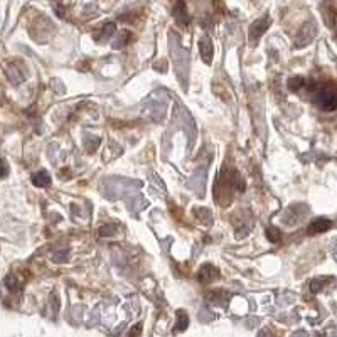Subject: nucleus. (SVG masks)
Segmentation results:
<instances>
[{
  "label": "nucleus",
  "instance_id": "f257e3e1",
  "mask_svg": "<svg viewBox=\"0 0 337 337\" xmlns=\"http://www.w3.org/2000/svg\"><path fill=\"white\" fill-rule=\"evenodd\" d=\"M312 91H314L315 103L321 106L322 110H326V112H332V110H336L337 95H336L334 84L327 83V84H324V86L312 84Z\"/></svg>",
  "mask_w": 337,
  "mask_h": 337
},
{
  "label": "nucleus",
  "instance_id": "f03ea898",
  "mask_svg": "<svg viewBox=\"0 0 337 337\" xmlns=\"http://www.w3.org/2000/svg\"><path fill=\"white\" fill-rule=\"evenodd\" d=\"M317 34V27H315L314 22H307L300 27V31L297 34V39H295V46L297 48H304V46L309 44L310 41L315 37Z\"/></svg>",
  "mask_w": 337,
  "mask_h": 337
},
{
  "label": "nucleus",
  "instance_id": "7ed1b4c3",
  "mask_svg": "<svg viewBox=\"0 0 337 337\" xmlns=\"http://www.w3.org/2000/svg\"><path fill=\"white\" fill-rule=\"evenodd\" d=\"M271 24V19L270 15H263L262 19H258L257 22H253L250 29V39H251V44H255V42H258L260 37L263 36V34L267 32V29L270 27Z\"/></svg>",
  "mask_w": 337,
  "mask_h": 337
},
{
  "label": "nucleus",
  "instance_id": "20e7f679",
  "mask_svg": "<svg viewBox=\"0 0 337 337\" xmlns=\"http://www.w3.org/2000/svg\"><path fill=\"white\" fill-rule=\"evenodd\" d=\"M332 228V221L326 219V217H317L312 223L309 224V233L310 234H319V233H326Z\"/></svg>",
  "mask_w": 337,
  "mask_h": 337
},
{
  "label": "nucleus",
  "instance_id": "39448f33",
  "mask_svg": "<svg viewBox=\"0 0 337 337\" xmlns=\"http://www.w3.org/2000/svg\"><path fill=\"white\" fill-rule=\"evenodd\" d=\"M199 49H201V58L206 65H211L212 61V42L207 36H202L199 41Z\"/></svg>",
  "mask_w": 337,
  "mask_h": 337
},
{
  "label": "nucleus",
  "instance_id": "423d86ee",
  "mask_svg": "<svg viewBox=\"0 0 337 337\" xmlns=\"http://www.w3.org/2000/svg\"><path fill=\"white\" fill-rule=\"evenodd\" d=\"M174 17H176V22L182 27H186L189 24V14L186 10V3L184 2H179L176 7H174Z\"/></svg>",
  "mask_w": 337,
  "mask_h": 337
},
{
  "label": "nucleus",
  "instance_id": "0eeeda50",
  "mask_svg": "<svg viewBox=\"0 0 337 337\" xmlns=\"http://www.w3.org/2000/svg\"><path fill=\"white\" fill-rule=\"evenodd\" d=\"M32 182H34V186H37V187H46L51 184V176L46 172V170H41V172H37L32 176Z\"/></svg>",
  "mask_w": 337,
  "mask_h": 337
},
{
  "label": "nucleus",
  "instance_id": "6e6552de",
  "mask_svg": "<svg viewBox=\"0 0 337 337\" xmlns=\"http://www.w3.org/2000/svg\"><path fill=\"white\" fill-rule=\"evenodd\" d=\"M201 280L204 281H207L209 278H214V276H217V270L214 267H211V265H206L204 268H201Z\"/></svg>",
  "mask_w": 337,
  "mask_h": 337
},
{
  "label": "nucleus",
  "instance_id": "1a4fd4ad",
  "mask_svg": "<svg viewBox=\"0 0 337 337\" xmlns=\"http://www.w3.org/2000/svg\"><path fill=\"white\" fill-rule=\"evenodd\" d=\"M305 84V81L302 76H293V78H290L288 79V89L290 91H298L302 86Z\"/></svg>",
  "mask_w": 337,
  "mask_h": 337
},
{
  "label": "nucleus",
  "instance_id": "9d476101",
  "mask_svg": "<svg viewBox=\"0 0 337 337\" xmlns=\"http://www.w3.org/2000/svg\"><path fill=\"white\" fill-rule=\"evenodd\" d=\"M267 236L270 238V241H273V243H278L280 241V231L276 228H268Z\"/></svg>",
  "mask_w": 337,
  "mask_h": 337
},
{
  "label": "nucleus",
  "instance_id": "9b49d317",
  "mask_svg": "<svg viewBox=\"0 0 337 337\" xmlns=\"http://www.w3.org/2000/svg\"><path fill=\"white\" fill-rule=\"evenodd\" d=\"M7 287L10 290H19V285H17V280L14 278V276H8L7 278Z\"/></svg>",
  "mask_w": 337,
  "mask_h": 337
},
{
  "label": "nucleus",
  "instance_id": "f8f14e48",
  "mask_svg": "<svg viewBox=\"0 0 337 337\" xmlns=\"http://www.w3.org/2000/svg\"><path fill=\"white\" fill-rule=\"evenodd\" d=\"M113 32H115V24H112V22L106 24V25H105V29H103V34H105V36H112Z\"/></svg>",
  "mask_w": 337,
  "mask_h": 337
}]
</instances>
